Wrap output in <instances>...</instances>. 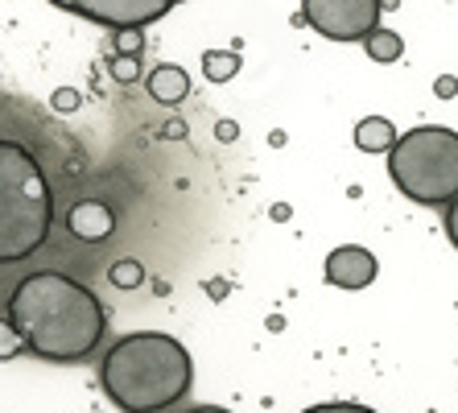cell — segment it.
<instances>
[{"mask_svg": "<svg viewBox=\"0 0 458 413\" xmlns=\"http://www.w3.org/2000/svg\"><path fill=\"white\" fill-rule=\"evenodd\" d=\"M376 256L368 253V248H360V244H343V248H335L331 256H327V281L339 289H368L376 281Z\"/></svg>", "mask_w": 458, "mask_h": 413, "instance_id": "obj_7", "label": "cell"}, {"mask_svg": "<svg viewBox=\"0 0 458 413\" xmlns=\"http://www.w3.org/2000/svg\"><path fill=\"white\" fill-rule=\"evenodd\" d=\"M79 104H83V96H79V91H71V87H58V91L50 96V108H54V112H63V116L79 112Z\"/></svg>", "mask_w": 458, "mask_h": 413, "instance_id": "obj_16", "label": "cell"}, {"mask_svg": "<svg viewBox=\"0 0 458 413\" xmlns=\"http://www.w3.org/2000/svg\"><path fill=\"white\" fill-rule=\"evenodd\" d=\"M240 50H207L203 54V74L211 79V83H227V79H235L240 74Z\"/></svg>", "mask_w": 458, "mask_h": 413, "instance_id": "obj_12", "label": "cell"}, {"mask_svg": "<svg viewBox=\"0 0 458 413\" xmlns=\"http://www.w3.org/2000/svg\"><path fill=\"white\" fill-rule=\"evenodd\" d=\"M58 9L107 30H145L174 9V0H58Z\"/></svg>", "mask_w": 458, "mask_h": 413, "instance_id": "obj_6", "label": "cell"}, {"mask_svg": "<svg viewBox=\"0 0 458 413\" xmlns=\"http://www.w3.org/2000/svg\"><path fill=\"white\" fill-rule=\"evenodd\" d=\"M145 87H149V96L157 99L161 108H174L191 96V74L182 71L178 63H161L157 71L145 74Z\"/></svg>", "mask_w": 458, "mask_h": 413, "instance_id": "obj_9", "label": "cell"}, {"mask_svg": "<svg viewBox=\"0 0 458 413\" xmlns=\"http://www.w3.org/2000/svg\"><path fill=\"white\" fill-rule=\"evenodd\" d=\"M194 384V360L165 331H132L104 351L99 389L124 413H165Z\"/></svg>", "mask_w": 458, "mask_h": 413, "instance_id": "obj_2", "label": "cell"}, {"mask_svg": "<svg viewBox=\"0 0 458 413\" xmlns=\"http://www.w3.org/2000/svg\"><path fill=\"white\" fill-rule=\"evenodd\" d=\"M301 413H376L368 405H355V401H322V405H310Z\"/></svg>", "mask_w": 458, "mask_h": 413, "instance_id": "obj_18", "label": "cell"}, {"mask_svg": "<svg viewBox=\"0 0 458 413\" xmlns=\"http://www.w3.org/2000/svg\"><path fill=\"white\" fill-rule=\"evenodd\" d=\"M54 194L25 145L0 137V265H17L50 240Z\"/></svg>", "mask_w": 458, "mask_h": 413, "instance_id": "obj_3", "label": "cell"}, {"mask_svg": "<svg viewBox=\"0 0 458 413\" xmlns=\"http://www.w3.org/2000/svg\"><path fill=\"white\" fill-rule=\"evenodd\" d=\"M380 0H306L301 4V22L318 30L327 42H363L372 30H380Z\"/></svg>", "mask_w": 458, "mask_h": 413, "instance_id": "obj_5", "label": "cell"}, {"mask_svg": "<svg viewBox=\"0 0 458 413\" xmlns=\"http://www.w3.org/2000/svg\"><path fill=\"white\" fill-rule=\"evenodd\" d=\"M25 351L50 364H79L104 343L107 310L83 281L66 273H30L4 310Z\"/></svg>", "mask_w": 458, "mask_h": 413, "instance_id": "obj_1", "label": "cell"}, {"mask_svg": "<svg viewBox=\"0 0 458 413\" xmlns=\"http://www.w3.org/2000/svg\"><path fill=\"white\" fill-rule=\"evenodd\" d=\"M388 178L417 207H450L458 199V133L417 125L388 149Z\"/></svg>", "mask_w": 458, "mask_h": 413, "instance_id": "obj_4", "label": "cell"}, {"mask_svg": "<svg viewBox=\"0 0 458 413\" xmlns=\"http://www.w3.org/2000/svg\"><path fill=\"white\" fill-rule=\"evenodd\" d=\"M17 356H25L21 335H17L9 318H0V360H17Z\"/></svg>", "mask_w": 458, "mask_h": 413, "instance_id": "obj_15", "label": "cell"}, {"mask_svg": "<svg viewBox=\"0 0 458 413\" xmlns=\"http://www.w3.org/2000/svg\"><path fill=\"white\" fill-rule=\"evenodd\" d=\"M66 228H71L79 240L99 244V240H107V236H112L116 215H112V207H104V202H79L75 211L66 215Z\"/></svg>", "mask_w": 458, "mask_h": 413, "instance_id": "obj_8", "label": "cell"}, {"mask_svg": "<svg viewBox=\"0 0 458 413\" xmlns=\"http://www.w3.org/2000/svg\"><path fill=\"white\" fill-rule=\"evenodd\" d=\"M107 281H112L116 289H132V286L145 281V265H140V261H116L112 273H107Z\"/></svg>", "mask_w": 458, "mask_h": 413, "instance_id": "obj_13", "label": "cell"}, {"mask_svg": "<svg viewBox=\"0 0 458 413\" xmlns=\"http://www.w3.org/2000/svg\"><path fill=\"white\" fill-rule=\"evenodd\" d=\"M396 133L393 120H384V116H368L355 125V149H363V153H388V149L396 145Z\"/></svg>", "mask_w": 458, "mask_h": 413, "instance_id": "obj_10", "label": "cell"}, {"mask_svg": "<svg viewBox=\"0 0 458 413\" xmlns=\"http://www.w3.org/2000/svg\"><path fill=\"white\" fill-rule=\"evenodd\" d=\"M446 236H450V244L458 248V199L446 207Z\"/></svg>", "mask_w": 458, "mask_h": 413, "instance_id": "obj_19", "label": "cell"}, {"mask_svg": "<svg viewBox=\"0 0 458 413\" xmlns=\"http://www.w3.org/2000/svg\"><path fill=\"white\" fill-rule=\"evenodd\" d=\"M186 413H232V409H219V405H194V409H186Z\"/></svg>", "mask_w": 458, "mask_h": 413, "instance_id": "obj_20", "label": "cell"}, {"mask_svg": "<svg viewBox=\"0 0 458 413\" xmlns=\"http://www.w3.org/2000/svg\"><path fill=\"white\" fill-rule=\"evenodd\" d=\"M140 30H116V46H112V54H132V58H140Z\"/></svg>", "mask_w": 458, "mask_h": 413, "instance_id": "obj_17", "label": "cell"}, {"mask_svg": "<svg viewBox=\"0 0 458 413\" xmlns=\"http://www.w3.org/2000/svg\"><path fill=\"white\" fill-rule=\"evenodd\" d=\"M363 50H368L372 63H396V58L405 54V42H401V33H393V30H372L363 38Z\"/></svg>", "mask_w": 458, "mask_h": 413, "instance_id": "obj_11", "label": "cell"}, {"mask_svg": "<svg viewBox=\"0 0 458 413\" xmlns=\"http://www.w3.org/2000/svg\"><path fill=\"white\" fill-rule=\"evenodd\" d=\"M107 71H112L116 83H137L140 79V58H132V54H107Z\"/></svg>", "mask_w": 458, "mask_h": 413, "instance_id": "obj_14", "label": "cell"}]
</instances>
